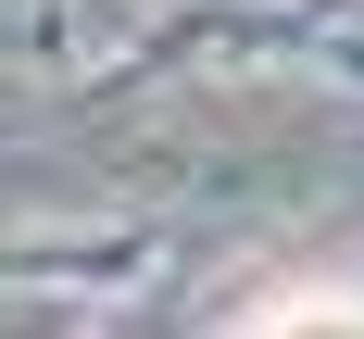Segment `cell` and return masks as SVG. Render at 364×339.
<instances>
[{
    "mask_svg": "<svg viewBox=\"0 0 364 339\" xmlns=\"http://www.w3.org/2000/svg\"><path fill=\"white\" fill-rule=\"evenodd\" d=\"M252 339H364V289H301V301H277Z\"/></svg>",
    "mask_w": 364,
    "mask_h": 339,
    "instance_id": "cell-1",
    "label": "cell"
}]
</instances>
